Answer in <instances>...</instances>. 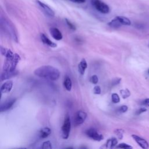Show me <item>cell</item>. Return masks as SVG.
<instances>
[{"instance_id": "cell-25", "label": "cell", "mask_w": 149, "mask_h": 149, "mask_svg": "<svg viewBox=\"0 0 149 149\" xmlns=\"http://www.w3.org/2000/svg\"><path fill=\"white\" fill-rule=\"evenodd\" d=\"M41 148H44V149L52 148V145H51V142L49 141H46L43 142V143L42 144V146H41Z\"/></svg>"}, {"instance_id": "cell-20", "label": "cell", "mask_w": 149, "mask_h": 149, "mask_svg": "<svg viewBox=\"0 0 149 149\" xmlns=\"http://www.w3.org/2000/svg\"><path fill=\"white\" fill-rule=\"evenodd\" d=\"M108 24L111 27L115 28V29L119 28V27H120L122 26L121 23L119 22V21L118 20V19L116 17L113 19H112L111 22H109L108 23Z\"/></svg>"}, {"instance_id": "cell-27", "label": "cell", "mask_w": 149, "mask_h": 149, "mask_svg": "<svg viewBox=\"0 0 149 149\" xmlns=\"http://www.w3.org/2000/svg\"><path fill=\"white\" fill-rule=\"evenodd\" d=\"M90 81L94 84H96L98 82V78L97 75H93L90 78Z\"/></svg>"}, {"instance_id": "cell-2", "label": "cell", "mask_w": 149, "mask_h": 149, "mask_svg": "<svg viewBox=\"0 0 149 149\" xmlns=\"http://www.w3.org/2000/svg\"><path fill=\"white\" fill-rule=\"evenodd\" d=\"M0 23L2 30L13 41L16 42H18L17 32L12 22L7 17L1 16Z\"/></svg>"}, {"instance_id": "cell-21", "label": "cell", "mask_w": 149, "mask_h": 149, "mask_svg": "<svg viewBox=\"0 0 149 149\" xmlns=\"http://www.w3.org/2000/svg\"><path fill=\"white\" fill-rule=\"evenodd\" d=\"M120 93L123 99L127 98V97H129L130 95V92L127 88H125V89L120 90Z\"/></svg>"}, {"instance_id": "cell-6", "label": "cell", "mask_w": 149, "mask_h": 149, "mask_svg": "<svg viewBox=\"0 0 149 149\" xmlns=\"http://www.w3.org/2000/svg\"><path fill=\"white\" fill-rule=\"evenodd\" d=\"M86 134L90 139L100 141L104 139V136L102 134H100L97 130L94 128H90L85 132Z\"/></svg>"}, {"instance_id": "cell-24", "label": "cell", "mask_w": 149, "mask_h": 149, "mask_svg": "<svg viewBox=\"0 0 149 149\" xmlns=\"http://www.w3.org/2000/svg\"><path fill=\"white\" fill-rule=\"evenodd\" d=\"M116 148H125V149H128V148H132L133 147H132L131 146L125 143H120L119 144H118V146H116Z\"/></svg>"}, {"instance_id": "cell-12", "label": "cell", "mask_w": 149, "mask_h": 149, "mask_svg": "<svg viewBox=\"0 0 149 149\" xmlns=\"http://www.w3.org/2000/svg\"><path fill=\"white\" fill-rule=\"evenodd\" d=\"M13 87V81L11 80H8L4 83H3L1 87V94L7 93L10 91Z\"/></svg>"}, {"instance_id": "cell-5", "label": "cell", "mask_w": 149, "mask_h": 149, "mask_svg": "<svg viewBox=\"0 0 149 149\" xmlns=\"http://www.w3.org/2000/svg\"><path fill=\"white\" fill-rule=\"evenodd\" d=\"M71 129V122L68 115H66L62 126V136L64 139H67L69 137Z\"/></svg>"}, {"instance_id": "cell-3", "label": "cell", "mask_w": 149, "mask_h": 149, "mask_svg": "<svg viewBox=\"0 0 149 149\" xmlns=\"http://www.w3.org/2000/svg\"><path fill=\"white\" fill-rule=\"evenodd\" d=\"M20 59V56L17 54H14V56L12 58H6L3 66V71L13 72L16 70V65Z\"/></svg>"}, {"instance_id": "cell-16", "label": "cell", "mask_w": 149, "mask_h": 149, "mask_svg": "<svg viewBox=\"0 0 149 149\" xmlns=\"http://www.w3.org/2000/svg\"><path fill=\"white\" fill-rule=\"evenodd\" d=\"M51 133V130L49 127H43L39 131V136L41 139L48 137Z\"/></svg>"}, {"instance_id": "cell-11", "label": "cell", "mask_w": 149, "mask_h": 149, "mask_svg": "<svg viewBox=\"0 0 149 149\" xmlns=\"http://www.w3.org/2000/svg\"><path fill=\"white\" fill-rule=\"evenodd\" d=\"M49 33L52 37L56 40H61L63 38L62 34L60 30L56 27H51L49 29Z\"/></svg>"}, {"instance_id": "cell-14", "label": "cell", "mask_w": 149, "mask_h": 149, "mask_svg": "<svg viewBox=\"0 0 149 149\" xmlns=\"http://www.w3.org/2000/svg\"><path fill=\"white\" fill-rule=\"evenodd\" d=\"M40 38H41V40L42 42L44 44H46V45H48L51 47H52V48L56 47L57 44L56 43L52 42V41H51L44 34L41 33L40 34Z\"/></svg>"}, {"instance_id": "cell-33", "label": "cell", "mask_w": 149, "mask_h": 149, "mask_svg": "<svg viewBox=\"0 0 149 149\" xmlns=\"http://www.w3.org/2000/svg\"><path fill=\"white\" fill-rule=\"evenodd\" d=\"M69 1L77 3H83L86 2V0H69Z\"/></svg>"}, {"instance_id": "cell-18", "label": "cell", "mask_w": 149, "mask_h": 149, "mask_svg": "<svg viewBox=\"0 0 149 149\" xmlns=\"http://www.w3.org/2000/svg\"><path fill=\"white\" fill-rule=\"evenodd\" d=\"M63 86L66 90H68V91L71 90L72 87V80L70 77L66 76L65 78V80L63 81Z\"/></svg>"}, {"instance_id": "cell-13", "label": "cell", "mask_w": 149, "mask_h": 149, "mask_svg": "<svg viewBox=\"0 0 149 149\" xmlns=\"http://www.w3.org/2000/svg\"><path fill=\"white\" fill-rule=\"evenodd\" d=\"M18 72L17 70H15L13 72H5L3 71L1 75V80L3 81L6 79H10L16 75H17Z\"/></svg>"}, {"instance_id": "cell-1", "label": "cell", "mask_w": 149, "mask_h": 149, "mask_svg": "<svg viewBox=\"0 0 149 149\" xmlns=\"http://www.w3.org/2000/svg\"><path fill=\"white\" fill-rule=\"evenodd\" d=\"M34 73L41 78L52 81L58 80L60 76V72L59 70L50 65H44L40 66L34 70Z\"/></svg>"}, {"instance_id": "cell-34", "label": "cell", "mask_w": 149, "mask_h": 149, "mask_svg": "<svg viewBox=\"0 0 149 149\" xmlns=\"http://www.w3.org/2000/svg\"><path fill=\"white\" fill-rule=\"evenodd\" d=\"M148 74H149V70H148Z\"/></svg>"}, {"instance_id": "cell-17", "label": "cell", "mask_w": 149, "mask_h": 149, "mask_svg": "<svg viewBox=\"0 0 149 149\" xmlns=\"http://www.w3.org/2000/svg\"><path fill=\"white\" fill-rule=\"evenodd\" d=\"M118 144V140L115 137H112L111 139H109L106 143L105 144V147L106 148H112L115 147L116 144Z\"/></svg>"}, {"instance_id": "cell-9", "label": "cell", "mask_w": 149, "mask_h": 149, "mask_svg": "<svg viewBox=\"0 0 149 149\" xmlns=\"http://www.w3.org/2000/svg\"><path fill=\"white\" fill-rule=\"evenodd\" d=\"M15 101H16L15 98H12L10 100H8L5 102H2L0 106V111L1 112H3L9 110L14 105Z\"/></svg>"}, {"instance_id": "cell-22", "label": "cell", "mask_w": 149, "mask_h": 149, "mask_svg": "<svg viewBox=\"0 0 149 149\" xmlns=\"http://www.w3.org/2000/svg\"><path fill=\"white\" fill-rule=\"evenodd\" d=\"M114 132H115V133L116 134V135L117 136V137H118V139L119 140H121L123 138V133H124V130L123 129H118L115 130Z\"/></svg>"}, {"instance_id": "cell-29", "label": "cell", "mask_w": 149, "mask_h": 149, "mask_svg": "<svg viewBox=\"0 0 149 149\" xmlns=\"http://www.w3.org/2000/svg\"><path fill=\"white\" fill-rule=\"evenodd\" d=\"M128 109V107L126 105H122L121 106L120 108H119V111L121 113H124V112H126Z\"/></svg>"}, {"instance_id": "cell-4", "label": "cell", "mask_w": 149, "mask_h": 149, "mask_svg": "<svg viewBox=\"0 0 149 149\" xmlns=\"http://www.w3.org/2000/svg\"><path fill=\"white\" fill-rule=\"evenodd\" d=\"M91 4L97 10L101 13L107 14L110 11L109 6L101 0H91Z\"/></svg>"}, {"instance_id": "cell-19", "label": "cell", "mask_w": 149, "mask_h": 149, "mask_svg": "<svg viewBox=\"0 0 149 149\" xmlns=\"http://www.w3.org/2000/svg\"><path fill=\"white\" fill-rule=\"evenodd\" d=\"M116 17L118 19L119 22L121 23L122 25H126V26H129L131 24V22L130 20L124 16H116Z\"/></svg>"}, {"instance_id": "cell-8", "label": "cell", "mask_w": 149, "mask_h": 149, "mask_svg": "<svg viewBox=\"0 0 149 149\" xmlns=\"http://www.w3.org/2000/svg\"><path fill=\"white\" fill-rule=\"evenodd\" d=\"M37 4L39 6V7L41 9V10L48 16L50 17H53L55 16V12L52 10L51 8H50L48 5L41 2L39 0L36 1Z\"/></svg>"}, {"instance_id": "cell-23", "label": "cell", "mask_w": 149, "mask_h": 149, "mask_svg": "<svg viewBox=\"0 0 149 149\" xmlns=\"http://www.w3.org/2000/svg\"><path fill=\"white\" fill-rule=\"evenodd\" d=\"M111 99H112V101L116 104V103H118L120 101V97L118 95V94L116 93H113L111 95Z\"/></svg>"}, {"instance_id": "cell-10", "label": "cell", "mask_w": 149, "mask_h": 149, "mask_svg": "<svg viewBox=\"0 0 149 149\" xmlns=\"http://www.w3.org/2000/svg\"><path fill=\"white\" fill-rule=\"evenodd\" d=\"M132 138L135 140V141L142 148H144V149H147L149 147V145H148V142L144 140V139L139 137V136L137 135H136V134H132Z\"/></svg>"}, {"instance_id": "cell-30", "label": "cell", "mask_w": 149, "mask_h": 149, "mask_svg": "<svg viewBox=\"0 0 149 149\" xmlns=\"http://www.w3.org/2000/svg\"><path fill=\"white\" fill-rule=\"evenodd\" d=\"M146 111H147V109H146V108H144V107L140 108V109H139L136 111V115H140V114H141V113H143V112H146Z\"/></svg>"}, {"instance_id": "cell-31", "label": "cell", "mask_w": 149, "mask_h": 149, "mask_svg": "<svg viewBox=\"0 0 149 149\" xmlns=\"http://www.w3.org/2000/svg\"><path fill=\"white\" fill-rule=\"evenodd\" d=\"M121 81V79L120 78H116V79H115L112 80V84L113 86H115V85H117L118 84L120 81Z\"/></svg>"}, {"instance_id": "cell-15", "label": "cell", "mask_w": 149, "mask_h": 149, "mask_svg": "<svg viewBox=\"0 0 149 149\" xmlns=\"http://www.w3.org/2000/svg\"><path fill=\"white\" fill-rule=\"evenodd\" d=\"M87 67V63L85 59L83 58L78 65V70L80 74L83 75L85 73V70Z\"/></svg>"}, {"instance_id": "cell-32", "label": "cell", "mask_w": 149, "mask_h": 149, "mask_svg": "<svg viewBox=\"0 0 149 149\" xmlns=\"http://www.w3.org/2000/svg\"><path fill=\"white\" fill-rule=\"evenodd\" d=\"M143 105L149 107V98H146L145 100H144L141 103Z\"/></svg>"}, {"instance_id": "cell-7", "label": "cell", "mask_w": 149, "mask_h": 149, "mask_svg": "<svg viewBox=\"0 0 149 149\" xmlns=\"http://www.w3.org/2000/svg\"><path fill=\"white\" fill-rule=\"evenodd\" d=\"M87 118V113L83 111H78L74 115L73 121L75 126L81 125Z\"/></svg>"}, {"instance_id": "cell-26", "label": "cell", "mask_w": 149, "mask_h": 149, "mask_svg": "<svg viewBox=\"0 0 149 149\" xmlns=\"http://www.w3.org/2000/svg\"><path fill=\"white\" fill-rule=\"evenodd\" d=\"M65 22H66V24L68 25V26L69 27V28L72 30H76V26L70 21L68 19H65Z\"/></svg>"}, {"instance_id": "cell-28", "label": "cell", "mask_w": 149, "mask_h": 149, "mask_svg": "<svg viewBox=\"0 0 149 149\" xmlns=\"http://www.w3.org/2000/svg\"><path fill=\"white\" fill-rule=\"evenodd\" d=\"M94 93L95 94H100V93H101V87L99 86H95L94 87Z\"/></svg>"}]
</instances>
